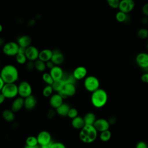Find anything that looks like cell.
I'll return each instance as SVG.
<instances>
[{"mask_svg": "<svg viewBox=\"0 0 148 148\" xmlns=\"http://www.w3.org/2000/svg\"><path fill=\"white\" fill-rule=\"evenodd\" d=\"M0 76L5 83H15L18 79V71L17 68L12 64H8L2 67Z\"/></svg>", "mask_w": 148, "mask_h": 148, "instance_id": "cell-1", "label": "cell"}, {"mask_svg": "<svg viewBox=\"0 0 148 148\" xmlns=\"http://www.w3.org/2000/svg\"><path fill=\"white\" fill-rule=\"evenodd\" d=\"M98 131L93 125L86 124L79 132V138L84 143H91L97 138Z\"/></svg>", "mask_w": 148, "mask_h": 148, "instance_id": "cell-2", "label": "cell"}, {"mask_svg": "<svg viewBox=\"0 0 148 148\" xmlns=\"http://www.w3.org/2000/svg\"><path fill=\"white\" fill-rule=\"evenodd\" d=\"M108 99V95L106 91L100 88L92 92L91 95V102L97 108L103 107L106 104Z\"/></svg>", "mask_w": 148, "mask_h": 148, "instance_id": "cell-3", "label": "cell"}, {"mask_svg": "<svg viewBox=\"0 0 148 148\" xmlns=\"http://www.w3.org/2000/svg\"><path fill=\"white\" fill-rule=\"evenodd\" d=\"M1 91L6 98H14L18 95V86L15 83H5Z\"/></svg>", "mask_w": 148, "mask_h": 148, "instance_id": "cell-4", "label": "cell"}, {"mask_svg": "<svg viewBox=\"0 0 148 148\" xmlns=\"http://www.w3.org/2000/svg\"><path fill=\"white\" fill-rule=\"evenodd\" d=\"M100 83L98 79L92 75L86 76L84 80V87L89 92H92L99 88Z\"/></svg>", "mask_w": 148, "mask_h": 148, "instance_id": "cell-5", "label": "cell"}, {"mask_svg": "<svg viewBox=\"0 0 148 148\" xmlns=\"http://www.w3.org/2000/svg\"><path fill=\"white\" fill-rule=\"evenodd\" d=\"M76 92V88L74 83L66 82L63 88L58 93L63 98V99L73 96Z\"/></svg>", "mask_w": 148, "mask_h": 148, "instance_id": "cell-6", "label": "cell"}, {"mask_svg": "<svg viewBox=\"0 0 148 148\" xmlns=\"http://www.w3.org/2000/svg\"><path fill=\"white\" fill-rule=\"evenodd\" d=\"M19 45L15 42H9L6 43L2 47L3 53L8 56H16L18 52Z\"/></svg>", "mask_w": 148, "mask_h": 148, "instance_id": "cell-7", "label": "cell"}, {"mask_svg": "<svg viewBox=\"0 0 148 148\" xmlns=\"http://www.w3.org/2000/svg\"><path fill=\"white\" fill-rule=\"evenodd\" d=\"M32 89L31 84L27 81H22L18 85V95L25 98L32 94Z\"/></svg>", "mask_w": 148, "mask_h": 148, "instance_id": "cell-8", "label": "cell"}, {"mask_svg": "<svg viewBox=\"0 0 148 148\" xmlns=\"http://www.w3.org/2000/svg\"><path fill=\"white\" fill-rule=\"evenodd\" d=\"M135 5L134 0H120L118 9L120 11L129 13L134 9Z\"/></svg>", "mask_w": 148, "mask_h": 148, "instance_id": "cell-9", "label": "cell"}, {"mask_svg": "<svg viewBox=\"0 0 148 148\" xmlns=\"http://www.w3.org/2000/svg\"><path fill=\"white\" fill-rule=\"evenodd\" d=\"M38 145L39 146H42L45 145L49 144L52 142L51 135L50 133L47 131H40L36 136Z\"/></svg>", "mask_w": 148, "mask_h": 148, "instance_id": "cell-10", "label": "cell"}, {"mask_svg": "<svg viewBox=\"0 0 148 148\" xmlns=\"http://www.w3.org/2000/svg\"><path fill=\"white\" fill-rule=\"evenodd\" d=\"M137 65L142 69L148 68V53L142 52L138 54L135 58Z\"/></svg>", "mask_w": 148, "mask_h": 148, "instance_id": "cell-11", "label": "cell"}, {"mask_svg": "<svg viewBox=\"0 0 148 148\" xmlns=\"http://www.w3.org/2000/svg\"><path fill=\"white\" fill-rule=\"evenodd\" d=\"M39 51L38 49L34 46L30 45L27 47L25 49V54L26 57L28 61H35L37 59H38Z\"/></svg>", "mask_w": 148, "mask_h": 148, "instance_id": "cell-12", "label": "cell"}, {"mask_svg": "<svg viewBox=\"0 0 148 148\" xmlns=\"http://www.w3.org/2000/svg\"><path fill=\"white\" fill-rule=\"evenodd\" d=\"M93 125L98 132H101L109 130L110 123L108 120L103 118H99L95 120Z\"/></svg>", "mask_w": 148, "mask_h": 148, "instance_id": "cell-13", "label": "cell"}, {"mask_svg": "<svg viewBox=\"0 0 148 148\" xmlns=\"http://www.w3.org/2000/svg\"><path fill=\"white\" fill-rule=\"evenodd\" d=\"M53 56L51 60L54 64L55 65H61L65 60V57L62 53L58 49H55L52 50Z\"/></svg>", "mask_w": 148, "mask_h": 148, "instance_id": "cell-14", "label": "cell"}, {"mask_svg": "<svg viewBox=\"0 0 148 148\" xmlns=\"http://www.w3.org/2000/svg\"><path fill=\"white\" fill-rule=\"evenodd\" d=\"M50 74L53 77L54 81L62 79L64 75L63 69L60 65H54L51 69H50Z\"/></svg>", "mask_w": 148, "mask_h": 148, "instance_id": "cell-15", "label": "cell"}, {"mask_svg": "<svg viewBox=\"0 0 148 148\" xmlns=\"http://www.w3.org/2000/svg\"><path fill=\"white\" fill-rule=\"evenodd\" d=\"M87 74V70L83 66H79L76 67L73 71L72 75L76 80H82L84 79Z\"/></svg>", "mask_w": 148, "mask_h": 148, "instance_id": "cell-16", "label": "cell"}, {"mask_svg": "<svg viewBox=\"0 0 148 148\" xmlns=\"http://www.w3.org/2000/svg\"><path fill=\"white\" fill-rule=\"evenodd\" d=\"M36 98L34 95L32 94L24 98V107L28 110H31L34 109L36 106Z\"/></svg>", "mask_w": 148, "mask_h": 148, "instance_id": "cell-17", "label": "cell"}, {"mask_svg": "<svg viewBox=\"0 0 148 148\" xmlns=\"http://www.w3.org/2000/svg\"><path fill=\"white\" fill-rule=\"evenodd\" d=\"M63 99V98L57 92V94H53L50 97L49 103L53 108L56 109L64 102Z\"/></svg>", "mask_w": 148, "mask_h": 148, "instance_id": "cell-18", "label": "cell"}, {"mask_svg": "<svg viewBox=\"0 0 148 148\" xmlns=\"http://www.w3.org/2000/svg\"><path fill=\"white\" fill-rule=\"evenodd\" d=\"M24 98L19 97L16 98L13 101L11 105V110L14 113L20 110L24 106Z\"/></svg>", "mask_w": 148, "mask_h": 148, "instance_id": "cell-19", "label": "cell"}, {"mask_svg": "<svg viewBox=\"0 0 148 148\" xmlns=\"http://www.w3.org/2000/svg\"><path fill=\"white\" fill-rule=\"evenodd\" d=\"M52 56L53 51L50 49H45L39 51L38 59L46 62L49 60H51Z\"/></svg>", "mask_w": 148, "mask_h": 148, "instance_id": "cell-20", "label": "cell"}, {"mask_svg": "<svg viewBox=\"0 0 148 148\" xmlns=\"http://www.w3.org/2000/svg\"><path fill=\"white\" fill-rule=\"evenodd\" d=\"M31 42H32L31 38L28 35H24L18 38L17 43H18L19 46L27 48V47L31 45Z\"/></svg>", "mask_w": 148, "mask_h": 148, "instance_id": "cell-21", "label": "cell"}, {"mask_svg": "<svg viewBox=\"0 0 148 148\" xmlns=\"http://www.w3.org/2000/svg\"><path fill=\"white\" fill-rule=\"evenodd\" d=\"M71 124L72 127L76 130H81L86 125L83 117L79 116L72 119Z\"/></svg>", "mask_w": 148, "mask_h": 148, "instance_id": "cell-22", "label": "cell"}, {"mask_svg": "<svg viewBox=\"0 0 148 148\" xmlns=\"http://www.w3.org/2000/svg\"><path fill=\"white\" fill-rule=\"evenodd\" d=\"M70 106L66 103H62L60 106L56 109V113L61 116H66L70 109Z\"/></svg>", "mask_w": 148, "mask_h": 148, "instance_id": "cell-23", "label": "cell"}, {"mask_svg": "<svg viewBox=\"0 0 148 148\" xmlns=\"http://www.w3.org/2000/svg\"><path fill=\"white\" fill-rule=\"evenodd\" d=\"M116 19L119 23H128L130 20V17L128 15V13L119 10L116 14Z\"/></svg>", "mask_w": 148, "mask_h": 148, "instance_id": "cell-24", "label": "cell"}, {"mask_svg": "<svg viewBox=\"0 0 148 148\" xmlns=\"http://www.w3.org/2000/svg\"><path fill=\"white\" fill-rule=\"evenodd\" d=\"M3 119L8 122H12L15 119L14 112L11 109H5L2 112Z\"/></svg>", "mask_w": 148, "mask_h": 148, "instance_id": "cell-25", "label": "cell"}, {"mask_svg": "<svg viewBox=\"0 0 148 148\" xmlns=\"http://www.w3.org/2000/svg\"><path fill=\"white\" fill-rule=\"evenodd\" d=\"M83 119L85 123V124L87 125H93L95 123L96 119L95 114L91 112H87L83 117Z\"/></svg>", "mask_w": 148, "mask_h": 148, "instance_id": "cell-26", "label": "cell"}, {"mask_svg": "<svg viewBox=\"0 0 148 148\" xmlns=\"http://www.w3.org/2000/svg\"><path fill=\"white\" fill-rule=\"evenodd\" d=\"M65 83V82L63 79H60L58 80H54L51 84V86L54 90V91L58 92L60 91H61Z\"/></svg>", "mask_w": 148, "mask_h": 148, "instance_id": "cell-27", "label": "cell"}, {"mask_svg": "<svg viewBox=\"0 0 148 148\" xmlns=\"http://www.w3.org/2000/svg\"><path fill=\"white\" fill-rule=\"evenodd\" d=\"M34 65L35 68L39 72H43L47 68L46 62L39 59H37L34 61Z\"/></svg>", "mask_w": 148, "mask_h": 148, "instance_id": "cell-28", "label": "cell"}, {"mask_svg": "<svg viewBox=\"0 0 148 148\" xmlns=\"http://www.w3.org/2000/svg\"><path fill=\"white\" fill-rule=\"evenodd\" d=\"M112 133L109 130L101 132L99 135V138L101 140L105 142L109 141L110 139Z\"/></svg>", "mask_w": 148, "mask_h": 148, "instance_id": "cell-29", "label": "cell"}, {"mask_svg": "<svg viewBox=\"0 0 148 148\" xmlns=\"http://www.w3.org/2000/svg\"><path fill=\"white\" fill-rule=\"evenodd\" d=\"M25 145L31 146H35L39 145L37 138L34 136H29L27 137L25 140Z\"/></svg>", "mask_w": 148, "mask_h": 148, "instance_id": "cell-30", "label": "cell"}, {"mask_svg": "<svg viewBox=\"0 0 148 148\" xmlns=\"http://www.w3.org/2000/svg\"><path fill=\"white\" fill-rule=\"evenodd\" d=\"M53 88L51 85H47L46 87H44L42 91V94L45 97H50L53 95Z\"/></svg>", "mask_w": 148, "mask_h": 148, "instance_id": "cell-31", "label": "cell"}, {"mask_svg": "<svg viewBox=\"0 0 148 148\" xmlns=\"http://www.w3.org/2000/svg\"><path fill=\"white\" fill-rule=\"evenodd\" d=\"M16 60L19 64H24L28 60L25 53H18L16 56Z\"/></svg>", "mask_w": 148, "mask_h": 148, "instance_id": "cell-32", "label": "cell"}, {"mask_svg": "<svg viewBox=\"0 0 148 148\" xmlns=\"http://www.w3.org/2000/svg\"><path fill=\"white\" fill-rule=\"evenodd\" d=\"M42 80L47 84V85H51L54 82V80L50 73L47 72H45L42 75Z\"/></svg>", "mask_w": 148, "mask_h": 148, "instance_id": "cell-33", "label": "cell"}, {"mask_svg": "<svg viewBox=\"0 0 148 148\" xmlns=\"http://www.w3.org/2000/svg\"><path fill=\"white\" fill-rule=\"evenodd\" d=\"M138 36L140 39H146L148 38V29L145 28H140L137 32Z\"/></svg>", "mask_w": 148, "mask_h": 148, "instance_id": "cell-34", "label": "cell"}, {"mask_svg": "<svg viewBox=\"0 0 148 148\" xmlns=\"http://www.w3.org/2000/svg\"><path fill=\"white\" fill-rule=\"evenodd\" d=\"M78 116V111L76 108H71L68 113V115L67 116L71 119H73V118L77 117Z\"/></svg>", "mask_w": 148, "mask_h": 148, "instance_id": "cell-35", "label": "cell"}, {"mask_svg": "<svg viewBox=\"0 0 148 148\" xmlns=\"http://www.w3.org/2000/svg\"><path fill=\"white\" fill-rule=\"evenodd\" d=\"M106 2L110 8L116 9L119 8L120 0H106Z\"/></svg>", "mask_w": 148, "mask_h": 148, "instance_id": "cell-36", "label": "cell"}, {"mask_svg": "<svg viewBox=\"0 0 148 148\" xmlns=\"http://www.w3.org/2000/svg\"><path fill=\"white\" fill-rule=\"evenodd\" d=\"M51 148H66L65 145L60 142H52L51 145Z\"/></svg>", "mask_w": 148, "mask_h": 148, "instance_id": "cell-37", "label": "cell"}, {"mask_svg": "<svg viewBox=\"0 0 148 148\" xmlns=\"http://www.w3.org/2000/svg\"><path fill=\"white\" fill-rule=\"evenodd\" d=\"M26 68L29 71H31L33 70L35 68L34 61H28V62H27V64H26Z\"/></svg>", "mask_w": 148, "mask_h": 148, "instance_id": "cell-38", "label": "cell"}, {"mask_svg": "<svg viewBox=\"0 0 148 148\" xmlns=\"http://www.w3.org/2000/svg\"><path fill=\"white\" fill-rule=\"evenodd\" d=\"M135 148H148V145L144 141H139L137 143Z\"/></svg>", "mask_w": 148, "mask_h": 148, "instance_id": "cell-39", "label": "cell"}, {"mask_svg": "<svg viewBox=\"0 0 148 148\" xmlns=\"http://www.w3.org/2000/svg\"><path fill=\"white\" fill-rule=\"evenodd\" d=\"M142 12L145 16L148 17V3H146L143 5Z\"/></svg>", "mask_w": 148, "mask_h": 148, "instance_id": "cell-40", "label": "cell"}, {"mask_svg": "<svg viewBox=\"0 0 148 148\" xmlns=\"http://www.w3.org/2000/svg\"><path fill=\"white\" fill-rule=\"evenodd\" d=\"M140 79H141V80L143 83H148V72H146V73L142 74Z\"/></svg>", "mask_w": 148, "mask_h": 148, "instance_id": "cell-41", "label": "cell"}, {"mask_svg": "<svg viewBox=\"0 0 148 148\" xmlns=\"http://www.w3.org/2000/svg\"><path fill=\"white\" fill-rule=\"evenodd\" d=\"M46 68H49V69H51L55 65L54 64L53 62V61L51 60H49L47 62H46Z\"/></svg>", "mask_w": 148, "mask_h": 148, "instance_id": "cell-42", "label": "cell"}, {"mask_svg": "<svg viewBox=\"0 0 148 148\" xmlns=\"http://www.w3.org/2000/svg\"><path fill=\"white\" fill-rule=\"evenodd\" d=\"M54 114H55L54 111L52 109H51V110H50L49 111V112H48L47 117H48L49 119H51V118H53V117H54Z\"/></svg>", "mask_w": 148, "mask_h": 148, "instance_id": "cell-43", "label": "cell"}, {"mask_svg": "<svg viewBox=\"0 0 148 148\" xmlns=\"http://www.w3.org/2000/svg\"><path fill=\"white\" fill-rule=\"evenodd\" d=\"M5 99H6L5 97L2 93L0 94V105L2 104L4 102Z\"/></svg>", "mask_w": 148, "mask_h": 148, "instance_id": "cell-44", "label": "cell"}, {"mask_svg": "<svg viewBox=\"0 0 148 148\" xmlns=\"http://www.w3.org/2000/svg\"><path fill=\"white\" fill-rule=\"evenodd\" d=\"M52 142H53V141L51 143H49V144L42 145V146H40L39 148H51V145Z\"/></svg>", "mask_w": 148, "mask_h": 148, "instance_id": "cell-45", "label": "cell"}, {"mask_svg": "<svg viewBox=\"0 0 148 148\" xmlns=\"http://www.w3.org/2000/svg\"><path fill=\"white\" fill-rule=\"evenodd\" d=\"M142 23L144 24H146L148 23V18L147 16H145L142 18Z\"/></svg>", "mask_w": 148, "mask_h": 148, "instance_id": "cell-46", "label": "cell"}, {"mask_svg": "<svg viewBox=\"0 0 148 148\" xmlns=\"http://www.w3.org/2000/svg\"><path fill=\"white\" fill-rule=\"evenodd\" d=\"M4 84H5V83H4L3 80H2V79L1 78V77L0 76V91H1V90L3 87V86H4Z\"/></svg>", "mask_w": 148, "mask_h": 148, "instance_id": "cell-47", "label": "cell"}, {"mask_svg": "<svg viewBox=\"0 0 148 148\" xmlns=\"http://www.w3.org/2000/svg\"><path fill=\"white\" fill-rule=\"evenodd\" d=\"M39 145H38V146H28V145H25L24 147V148H39Z\"/></svg>", "mask_w": 148, "mask_h": 148, "instance_id": "cell-48", "label": "cell"}, {"mask_svg": "<svg viewBox=\"0 0 148 148\" xmlns=\"http://www.w3.org/2000/svg\"><path fill=\"white\" fill-rule=\"evenodd\" d=\"M5 40L2 38H0V46H3L5 45Z\"/></svg>", "mask_w": 148, "mask_h": 148, "instance_id": "cell-49", "label": "cell"}, {"mask_svg": "<svg viewBox=\"0 0 148 148\" xmlns=\"http://www.w3.org/2000/svg\"><path fill=\"white\" fill-rule=\"evenodd\" d=\"M35 21L34 20L32 19V20H30L29 21V22H28V24H29V25L31 26V25H34V24H35Z\"/></svg>", "mask_w": 148, "mask_h": 148, "instance_id": "cell-50", "label": "cell"}, {"mask_svg": "<svg viewBox=\"0 0 148 148\" xmlns=\"http://www.w3.org/2000/svg\"><path fill=\"white\" fill-rule=\"evenodd\" d=\"M2 29H3V27H2V25L0 24V32L2 31Z\"/></svg>", "mask_w": 148, "mask_h": 148, "instance_id": "cell-51", "label": "cell"}, {"mask_svg": "<svg viewBox=\"0 0 148 148\" xmlns=\"http://www.w3.org/2000/svg\"><path fill=\"white\" fill-rule=\"evenodd\" d=\"M147 49H148V43H147Z\"/></svg>", "mask_w": 148, "mask_h": 148, "instance_id": "cell-52", "label": "cell"}, {"mask_svg": "<svg viewBox=\"0 0 148 148\" xmlns=\"http://www.w3.org/2000/svg\"><path fill=\"white\" fill-rule=\"evenodd\" d=\"M147 39H148V38H147Z\"/></svg>", "mask_w": 148, "mask_h": 148, "instance_id": "cell-53", "label": "cell"}, {"mask_svg": "<svg viewBox=\"0 0 148 148\" xmlns=\"http://www.w3.org/2000/svg\"></svg>", "mask_w": 148, "mask_h": 148, "instance_id": "cell-54", "label": "cell"}]
</instances>
